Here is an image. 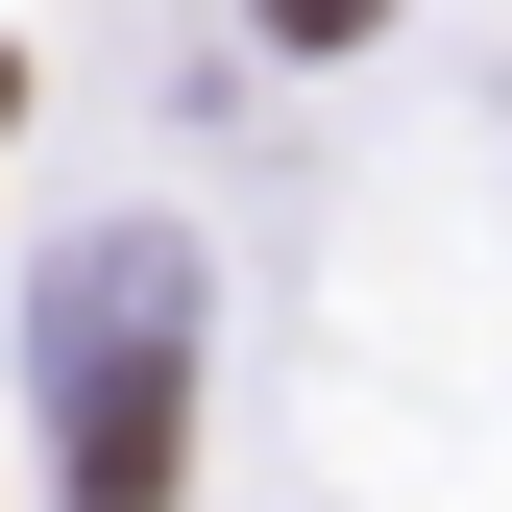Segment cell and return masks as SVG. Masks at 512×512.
<instances>
[{"instance_id":"obj_2","label":"cell","mask_w":512,"mask_h":512,"mask_svg":"<svg viewBox=\"0 0 512 512\" xmlns=\"http://www.w3.org/2000/svg\"><path fill=\"white\" fill-rule=\"evenodd\" d=\"M366 25H391V0H269V49H366Z\"/></svg>"},{"instance_id":"obj_1","label":"cell","mask_w":512,"mask_h":512,"mask_svg":"<svg viewBox=\"0 0 512 512\" xmlns=\"http://www.w3.org/2000/svg\"><path fill=\"white\" fill-rule=\"evenodd\" d=\"M171 269H74V512H171Z\"/></svg>"}]
</instances>
